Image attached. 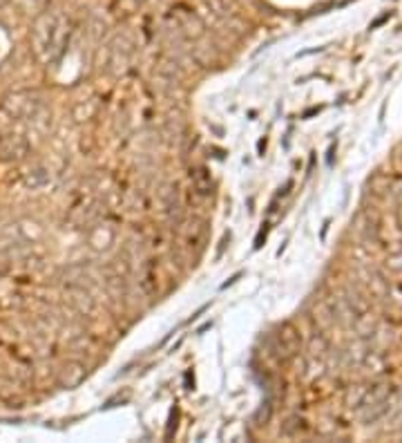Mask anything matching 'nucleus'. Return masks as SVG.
<instances>
[{
	"mask_svg": "<svg viewBox=\"0 0 402 443\" xmlns=\"http://www.w3.org/2000/svg\"><path fill=\"white\" fill-rule=\"evenodd\" d=\"M63 43V23L58 21L56 16H45L36 27V45H38V52L43 49H56V54H60L58 47Z\"/></svg>",
	"mask_w": 402,
	"mask_h": 443,
	"instance_id": "obj_1",
	"label": "nucleus"
},
{
	"mask_svg": "<svg viewBox=\"0 0 402 443\" xmlns=\"http://www.w3.org/2000/svg\"><path fill=\"white\" fill-rule=\"evenodd\" d=\"M27 152V144L18 137H5L0 139V159L3 162H16V159L25 157Z\"/></svg>",
	"mask_w": 402,
	"mask_h": 443,
	"instance_id": "obj_2",
	"label": "nucleus"
}]
</instances>
